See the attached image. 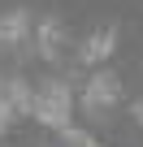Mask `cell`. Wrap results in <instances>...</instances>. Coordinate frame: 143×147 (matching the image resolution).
<instances>
[{
  "label": "cell",
  "mask_w": 143,
  "mask_h": 147,
  "mask_svg": "<svg viewBox=\"0 0 143 147\" xmlns=\"http://www.w3.org/2000/svg\"><path fill=\"white\" fill-rule=\"evenodd\" d=\"M26 35V13H9L5 22H0V48H9Z\"/></svg>",
  "instance_id": "obj_4"
},
{
  "label": "cell",
  "mask_w": 143,
  "mask_h": 147,
  "mask_svg": "<svg viewBox=\"0 0 143 147\" xmlns=\"http://www.w3.org/2000/svg\"><path fill=\"white\" fill-rule=\"evenodd\" d=\"M134 117H139V121H143V104H134Z\"/></svg>",
  "instance_id": "obj_6"
},
{
  "label": "cell",
  "mask_w": 143,
  "mask_h": 147,
  "mask_svg": "<svg viewBox=\"0 0 143 147\" xmlns=\"http://www.w3.org/2000/svg\"><path fill=\"white\" fill-rule=\"evenodd\" d=\"M121 100V78H117V74H96V78L87 82V91H83V108L87 113H104V108H113Z\"/></svg>",
  "instance_id": "obj_2"
},
{
  "label": "cell",
  "mask_w": 143,
  "mask_h": 147,
  "mask_svg": "<svg viewBox=\"0 0 143 147\" xmlns=\"http://www.w3.org/2000/svg\"><path fill=\"white\" fill-rule=\"evenodd\" d=\"M113 43H117V26H104V30H96V35H87V39H83V48H78V61L96 65V61H104V56L113 52Z\"/></svg>",
  "instance_id": "obj_3"
},
{
  "label": "cell",
  "mask_w": 143,
  "mask_h": 147,
  "mask_svg": "<svg viewBox=\"0 0 143 147\" xmlns=\"http://www.w3.org/2000/svg\"><path fill=\"white\" fill-rule=\"evenodd\" d=\"M69 43V30H61L56 22L43 26V56H61V48Z\"/></svg>",
  "instance_id": "obj_5"
},
{
  "label": "cell",
  "mask_w": 143,
  "mask_h": 147,
  "mask_svg": "<svg viewBox=\"0 0 143 147\" xmlns=\"http://www.w3.org/2000/svg\"><path fill=\"white\" fill-rule=\"evenodd\" d=\"M26 113H35L43 125H65V130H69V113H74L69 87H65V82H48V87L26 104Z\"/></svg>",
  "instance_id": "obj_1"
}]
</instances>
